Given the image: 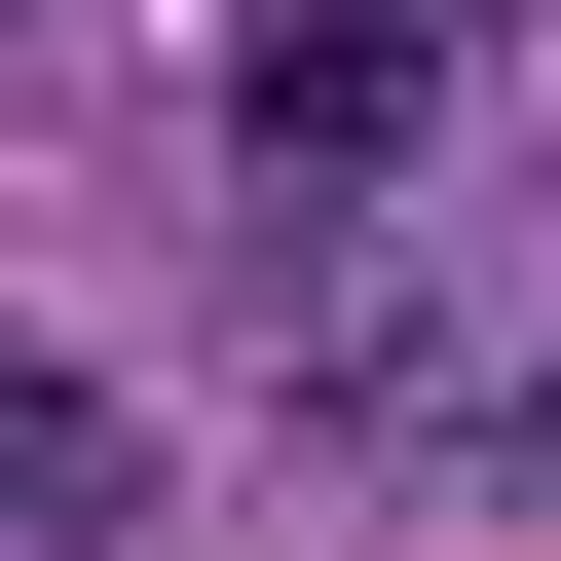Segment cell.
Here are the masks:
<instances>
[{"label":"cell","mask_w":561,"mask_h":561,"mask_svg":"<svg viewBox=\"0 0 561 561\" xmlns=\"http://www.w3.org/2000/svg\"><path fill=\"white\" fill-rule=\"evenodd\" d=\"M337 412H375V449H561V225L337 262Z\"/></svg>","instance_id":"obj_1"},{"label":"cell","mask_w":561,"mask_h":561,"mask_svg":"<svg viewBox=\"0 0 561 561\" xmlns=\"http://www.w3.org/2000/svg\"><path fill=\"white\" fill-rule=\"evenodd\" d=\"M225 150H262V225H375L449 150V0H262L225 38Z\"/></svg>","instance_id":"obj_2"},{"label":"cell","mask_w":561,"mask_h":561,"mask_svg":"<svg viewBox=\"0 0 561 561\" xmlns=\"http://www.w3.org/2000/svg\"><path fill=\"white\" fill-rule=\"evenodd\" d=\"M113 524H150V412L76 337H0V561H113Z\"/></svg>","instance_id":"obj_3"}]
</instances>
